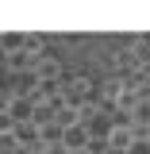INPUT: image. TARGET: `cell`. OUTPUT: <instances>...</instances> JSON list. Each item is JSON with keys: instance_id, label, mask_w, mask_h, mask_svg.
Wrapping results in <instances>:
<instances>
[{"instance_id": "1", "label": "cell", "mask_w": 150, "mask_h": 154, "mask_svg": "<svg viewBox=\"0 0 150 154\" xmlns=\"http://www.w3.org/2000/svg\"><path fill=\"white\" fill-rule=\"evenodd\" d=\"M112 143H115V146H127V143H131V131H127V127H115V131H112Z\"/></svg>"}]
</instances>
